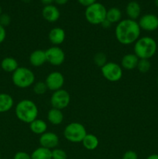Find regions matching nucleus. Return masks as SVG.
Returning <instances> with one entry per match:
<instances>
[{
  "label": "nucleus",
  "instance_id": "obj_23",
  "mask_svg": "<svg viewBox=\"0 0 158 159\" xmlns=\"http://www.w3.org/2000/svg\"><path fill=\"white\" fill-rule=\"evenodd\" d=\"M122 11L117 7H112L107 9L106 20L110 23H118L122 20Z\"/></svg>",
  "mask_w": 158,
  "mask_h": 159
},
{
  "label": "nucleus",
  "instance_id": "obj_7",
  "mask_svg": "<svg viewBox=\"0 0 158 159\" xmlns=\"http://www.w3.org/2000/svg\"><path fill=\"white\" fill-rule=\"evenodd\" d=\"M102 76L106 80L112 82H116L120 80L122 77V68L119 64L113 61L107 62L101 68Z\"/></svg>",
  "mask_w": 158,
  "mask_h": 159
},
{
  "label": "nucleus",
  "instance_id": "obj_16",
  "mask_svg": "<svg viewBox=\"0 0 158 159\" xmlns=\"http://www.w3.org/2000/svg\"><path fill=\"white\" fill-rule=\"evenodd\" d=\"M29 63L33 67H40L46 62V56L45 51L35 50L30 54L29 57Z\"/></svg>",
  "mask_w": 158,
  "mask_h": 159
},
{
  "label": "nucleus",
  "instance_id": "obj_14",
  "mask_svg": "<svg viewBox=\"0 0 158 159\" xmlns=\"http://www.w3.org/2000/svg\"><path fill=\"white\" fill-rule=\"evenodd\" d=\"M66 37L64 30L60 27H54L50 30L48 38L54 46H59L64 43Z\"/></svg>",
  "mask_w": 158,
  "mask_h": 159
},
{
  "label": "nucleus",
  "instance_id": "obj_25",
  "mask_svg": "<svg viewBox=\"0 0 158 159\" xmlns=\"http://www.w3.org/2000/svg\"><path fill=\"white\" fill-rule=\"evenodd\" d=\"M48 90L47 86H46L45 82H37L33 85V91L36 95H43L46 93Z\"/></svg>",
  "mask_w": 158,
  "mask_h": 159
},
{
  "label": "nucleus",
  "instance_id": "obj_31",
  "mask_svg": "<svg viewBox=\"0 0 158 159\" xmlns=\"http://www.w3.org/2000/svg\"><path fill=\"white\" fill-rule=\"evenodd\" d=\"M122 159H138V155L134 151H127L122 155Z\"/></svg>",
  "mask_w": 158,
  "mask_h": 159
},
{
  "label": "nucleus",
  "instance_id": "obj_21",
  "mask_svg": "<svg viewBox=\"0 0 158 159\" xmlns=\"http://www.w3.org/2000/svg\"><path fill=\"white\" fill-rule=\"evenodd\" d=\"M82 145L85 149L88 151L95 150L99 144V141L97 137L92 134H87L81 141Z\"/></svg>",
  "mask_w": 158,
  "mask_h": 159
},
{
  "label": "nucleus",
  "instance_id": "obj_1",
  "mask_svg": "<svg viewBox=\"0 0 158 159\" xmlns=\"http://www.w3.org/2000/svg\"><path fill=\"white\" fill-rule=\"evenodd\" d=\"M141 29L136 20L125 19L116 25L115 35L116 40L122 45L134 43L140 37Z\"/></svg>",
  "mask_w": 158,
  "mask_h": 159
},
{
  "label": "nucleus",
  "instance_id": "obj_28",
  "mask_svg": "<svg viewBox=\"0 0 158 159\" xmlns=\"http://www.w3.org/2000/svg\"><path fill=\"white\" fill-rule=\"evenodd\" d=\"M51 156L52 159H68L66 152L63 149L57 148L51 150Z\"/></svg>",
  "mask_w": 158,
  "mask_h": 159
},
{
  "label": "nucleus",
  "instance_id": "obj_26",
  "mask_svg": "<svg viewBox=\"0 0 158 159\" xmlns=\"http://www.w3.org/2000/svg\"><path fill=\"white\" fill-rule=\"evenodd\" d=\"M150 68H151V63L148 59H139L136 67L138 71L143 74L148 72L150 70Z\"/></svg>",
  "mask_w": 158,
  "mask_h": 159
},
{
  "label": "nucleus",
  "instance_id": "obj_35",
  "mask_svg": "<svg viewBox=\"0 0 158 159\" xmlns=\"http://www.w3.org/2000/svg\"><path fill=\"white\" fill-rule=\"evenodd\" d=\"M40 2L45 6H49V5H53L54 2V0H40Z\"/></svg>",
  "mask_w": 158,
  "mask_h": 159
},
{
  "label": "nucleus",
  "instance_id": "obj_11",
  "mask_svg": "<svg viewBox=\"0 0 158 159\" xmlns=\"http://www.w3.org/2000/svg\"><path fill=\"white\" fill-rule=\"evenodd\" d=\"M138 23L143 30L153 32L158 29V16L153 13L144 14L139 17Z\"/></svg>",
  "mask_w": 158,
  "mask_h": 159
},
{
  "label": "nucleus",
  "instance_id": "obj_30",
  "mask_svg": "<svg viewBox=\"0 0 158 159\" xmlns=\"http://www.w3.org/2000/svg\"><path fill=\"white\" fill-rule=\"evenodd\" d=\"M13 159H31V155L25 152H18L14 155Z\"/></svg>",
  "mask_w": 158,
  "mask_h": 159
},
{
  "label": "nucleus",
  "instance_id": "obj_4",
  "mask_svg": "<svg viewBox=\"0 0 158 159\" xmlns=\"http://www.w3.org/2000/svg\"><path fill=\"white\" fill-rule=\"evenodd\" d=\"M35 75L33 71L26 67H19L12 75L14 85L20 89H26L35 83Z\"/></svg>",
  "mask_w": 158,
  "mask_h": 159
},
{
  "label": "nucleus",
  "instance_id": "obj_5",
  "mask_svg": "<svg viewBox=\"0 0 158 159\" xmlns=\"http://www.w3.org/2000/svg\"><path fill=\"white\" fill-rule=\"evenodd\" d=\"M106 12L107 9L105 6L97 2L91 6L86 7L85 16L90 24L101 25V23L106 19Z\"/></svg>",
  "mask_w": 158,
  "mask_h": 159
},
{
  "label": "nucleus",
  "instance_id": "obj_12",
  "mask_svg": "<svg viewBox=\"0 0 158 159\" xmlns=\"http://www.w3.org/2000/svg\"><path fill=\"white\" fill-rule=\"evenodd\" d=\"M39 143L40 147L44 148L53 150L56 148L59 144V137L54 132L46 131L41 134L39 138Z\"/></svg>",
  "mask_w": 158,
  "mask_h": 159
},
{
  "label": "nucleus",
  "instance_id": "obj_27",
  "mask_svg": "<svg viewBox=\"0 0 158 159\" xmlns=\"http://www.w3.org/2000/svg\"><path fill=\"white\" fill-rule=\"evenodd\" d=\"M107 57L105 53L103 52H98L97 54H94V63L97 66L102 68V66L107 63Z\"/></svg>",
  "mask_w": 158,
  "mask_h": 159
},
{
  "label": "nucleus",
  "instance_id": "obj_38",
  "mask_svg": "<svg viewBox=\"0 0 158 159\" xmlns=\"http://www.w3.org/2000/svg\"><path fill=\"white\" fill-rule=\"evenodd\" d=\"M154 4L156 6V7L158 8V0H154Z\"/></svg>",
  "mask_w": 158,
  "mask_h": 159
},
{
  "label": "nucleus",
  "instance_id": "obj_17",
  "mask_svg": "<svg viewBox=\"0 0 158 159\" xmlns=\"http://www.w3.org/2000/svg\"><path fill=\"white\" fill-rule=\"evenodd\" d=\"M139 60V57L134 53L126 54L122 57V60H121V67L122 68V69L131 71V70L136 68Z\"/></svg>",
  "mask_w": 158,
  "mask_h": 159
},
{
  "label": "nucleus",
  "instance_id": "obj_13",
  "mask_svg": "<svg viewBox=\"0 0 158 159\" xmlns=\"http://www.w3.org/2000/svg\"><path fill=\"white\" fill-rule=\"evenodd\" d=\"M42 16L49 23H54L59 20L60 12L58 8L54 5L45 6L42 9Z\"/></svg>",
  "mask_w": 158,
  "mask_h": 159
},
{
  "label": "nucleus",
  "instance_id": "obj_29",
  "mask_svg": "<svg viewBox=\"0 0 158 159\" xmlns=\"http://www.w3.org/2000/svg\"><path fill=\"white\" fill-rule=\"evenodd\" d=\"M11 23V17L10 16L6 13H2L0 16V25L6 27L9 26Z\"/></svg>",
  "mask_w": 158,
  "mask_h": 159
},
{
  "label": "nucleus",
  "instance_id": "obj_32",
  "mask_svg": "<svg viewBox=\"0 0 158 159\" xmlns=\"http://www.w3.org/2000/svg\"><path fill=\"white\" fill-rule=\"evenodd\" d=\"M78 3L80 5H81L82 6H85V8L88 7V6H91L94 3L97 2L98 0H77Z\"/></svg>",
  "mask_w": 158,
  "mask_h": 159
},
{
  "label": "nucleus",
  "instance_id": "obj_18",
  "mask_svg": "<svg viewBox=\"0 0 158 159\" xmlns=\"http://www.w3.org/2000/svg\"><path fill=\"white\" fill-rule=\"evenodd\" d=\"M47 120L52 125H60L64 120V114L62 113V110L51 108L47 113Z\"/></svg>",
  "mask_w": 158,
  "mask_h": 159
},
{
  "label": "nucleus",
  "instance_id": "obj_40",
  "mask_svg": "<svg viewBox=\"0 0 158 159\" xmlns=\"http://www.w3.org/2000/svg\"><path fill=\"white\" fill-rule=\"evenodd\" d=\"M2 14V8L1 6H0V16H1Z\"/></svg>",
  "mask_w": 158,
  "mask_h": 159
},
{
  "label": "nucleus",
  "instance_id": "obj_6",
  "mask_svg": "<svg viewBox=\"0 0 158 159\" xmlns=\"http://www.w3.org/2000/svg\"><path fill=\"white\" fill-rule=\"evenodd\" d=\"M87 134L85 126L77 122L70 123L64 130V138L72 143H81Z\"/></svg>",
  "mask_w": 158,
  "mask_h": 159
},
{
  "label": "nucleus",
  "instance_id": "obj_3",
  "mask_svg": "<svg viewBox=\"0 0 158 159\" xmlns=\"http://www.w3.org/2000/svg\"><path fill=\"white\" fill-rule=\"evenodd\" d=\"M134 54L139 59H150L153 57L157 51L156 40L148 36L141 37L134 43Z\"/></svg>",
  "mask_w": 158,
  "mask_h": 159
},
{
  "label": "nucleus",
  "instance_id": "obj_41",
  "mask_svg": "<svg viewBox=\"0 0 158 159\" xmlns=\"http://www.w3.org/2000/svg\"><path fill=\"white\" fill-rule=\"evenodd\" d=\"M156 83H157V85H158V76H157V78H156Z\"/></svg>",
  "mask_w": 158,
  "mask_h": 159
},
{
  "label": "nucleus",
  "instance_id": "obj_15",
  "mask_svg": "<svg viewBox=\"0 0 158 159\" xmlns=\"http://www.w3.org/2000/svg\"><path fill=\"white\" fill-rule=\"evenodd\" d=\"M141 6L136 1H131L125 6V13L128 19L133 20H136L141 16Z\"/></svg>",
  "mask_w": 158,
  "mask_h": 159
},
{
  "label": "nucleus",
  "instance_id": "obj_42",
  "mask_svg": "<svg viewBox=\"0 0 158 159\" xmlns=\"http://www.w3.org/2000/svg\"><path fill=\"white\" fill-rule=\"evenodd\" d=\"M0 159H1V155H0Z\"/></svg>",
  "mask_w": 158,
  "mask_h": 159
},
{
  "label": "nucleus",
  "instance_id": "obj_2",
  "mask_svg": "<svg viewBox=\"0 0 158 159\" xmlns=\"http://www.w3.org/2000/svg\"><path fill=\"white\" fill-rule=\"evenodd\" d=\"M15 113L20 121L29 124L37 119L39 110L33 101L25 99L20 101L15 106Z\"/></svg>",
  "mask_w": 158,
  "mask_h": 159
},
{
  "label": "nucleus",
  "instance_id": "obj_9",
  "mask_svg": "<svg viewBox=\"0 0 158 159\" xmlns=\"http://www.w3.org/2000/svg\"><path fill=\"white\" fill-rule=\"evenodd\" d=\"M46 62L54 66H60L65 61V53L60 47L52 46L45 51Z\"/></svg>",
  "mask_w": 158,
  "mask_h": 159
},
{
  "label": "nucleus",
  "instance_id": "obj_43",
  "mask_svg": "<svg viewBox=\"0 0 158 159\" xmlns=\"http://www.w3.org/2000/svg\"><path fill=\"white\" fill-rule=\"evenodd\" d=\"M3 159H6V158H3Z\"/></svg>",
  "mask_w": 158,
  "mask_h": 159
},
{
  "label": "nucleus",
  "instance_id": "obj_37",
  "mask_svg": "<svg viewBox=\"0 0 158 159\" xmlns=\"http://www.w3.org/2000/svg\"><path fill=\"white\" fill-rule=\"evenodd\" d=\"M147 159H158V155L157 154H152V155H149Z\"/></svg>",
  "mask_w": 158,
  "mask_h": 159
},
{
  "label": "nucleus",
  "instance_id": "obj_19",
  "mask_svg": "<svg viewBox=\"0 0 158 159\" xmlns=\"http://www.w3.org/2000/svg\"><path fill=\"white\" fill-rule=\"evenodd\" d=\"M29 129L35 134L41 135L44 134L45 132H46L47 124L43 120L37 118L29 124Z\"/></svg>",
  "mask_w": 158,
  "mask_h": 159
},
{
  "label": "nucleus",
  "instance_id": "obj_20",
  "mask_svg": "<svg viewBox=\"0 0 158 159\" xmlns=\"http://www.w3.org/2000/svg\"><path fill=\"white\" fill-rule=\"evenodd\" d=\"M14 100L10 95L0 93V113H6L12 108Z\"/></svg>",
  "mask_w": 158,
  "mask_h": 159
},
{
  "label": "nucleus",
  "instance_id": "obj_33",
  "mask_svg": "<svg viewBox=\"0 0 158 159\" xmlns=\"http://www.w3.org/2000/svg\"><path fill=\"white\" fill-rule=\"evenodd\" d=\"M6 37V31L4 26L0 25V43H2Z\"/></svg>",
  "mask_w": 158,
  "mask_h": 159
},
{
  "label": "nucleus",
  "instance_id": "obj_36",
  "mask_svg": "<svg viewBox=\"0 0 158 159\" xmlns=\"http://www.w3.org/2000/svg\"><path fill=\"white\" fill-rule=\"evenodd\" d=\"M69 0H54V2L56 4L59 5V6H63V5H65L66 3L68 2Z\"/></svg>",
  "mask_w": 158,
  "mask_h": 159
},
{
  "label": "nucleus",
  "instance_id": "obj_34",
  "mask_svg": "<svg viewBox=\"0 0 158 159\" xmlns=\"http://www.w3.org/2000/svg\"><path fill=\"white\" fill-rule=\"evenodd\" d=\"M111 25H112V23H110L109 21H108L106 19H105V20H104L102 23H101V26H102L103 28H105V29H108V28H109L110 26H111Z\"/></svg>",
  "mask_w": 158,
  "mask_h": 159
},
{
  "label": "nucleus",
  "instance_id": "obj_10",
  "mask_svg": "<svg viewBox=\"0 0 158 159\" xmlns=\"http://www.w3.org/2000/svg\"><path fill=\"white\" fill-rule=\"evenodd\" d=\"M45 83L49 90L53 92L57 91L63 88L64 85V77L60 71H52L46 76Z\"/></svg>",
  "mask_w": 158,
  "mask_h": 159
},
{
  "label": "nucleus",
  "instance_id": "obj_22",
  "mask_svg": "<svg viewBox=\"0 0 158 159\" xmlns=\"http://www.w3.org/2000/svg\"><path fill=\"white\" fill-rule=\"evenodd\" d=\"M1 68L3 71L6 72L13 73L19 68L18 61L13 57H5L1 62Z\"/></svg>",
  "mask_w": 158,
  "mask_h": 159
},
{
  "label": "nucleus",
  "instance_id": "obj_8",
  "mask_svg": "<svg viewBox=\"0 0 158 159\" xmlns=\"http://www.w3.org/2000/svg\"><path fill=\"white\" fill-rule=\"evenodd\" d=\"M71 102V96L64 89L54 91L50 96V105L52 108L64 110L67 108Z\"/></svg>",
  "mask_w": 158,
  "mask_h": 159
},
{
  "label": "nucleus",
  "instance_id": "obj_24",
  "mask_svg": "<svg viewBox=\"0 0 158 159\" xmlns=\"http://www.w3.org/2000/svg\"><path fill=\"white\" fill-rule=\"evenodd\" d=\"M31 159H52L51 150L40 147L31 154Z\"/></svg>",
  "mask_w": 158,
  "mask_h": 159
},
{
  "label": "nucleus",
  "instance_id": "obj_39",
  "mask_svg": "<svg viewBox=\"0 0 158 159\" xmlns=\"http://www.w3.org/2000/svg\"><path fill=\"white\" fill-rule=\"evenodd\" d=\"M23 2H26V3H28V2H29L31 1V0H23Z\"/></svg>",
  "mask_w": 158,
  "mask_h": 159
}]
</instances>
